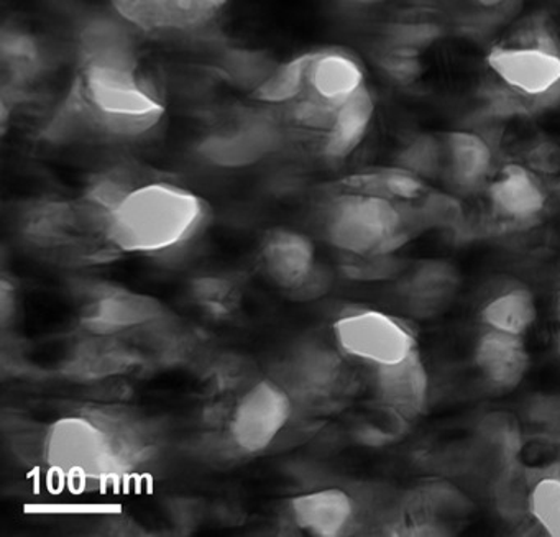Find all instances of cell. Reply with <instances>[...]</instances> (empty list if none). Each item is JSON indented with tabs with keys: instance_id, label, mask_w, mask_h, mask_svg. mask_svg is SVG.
<instances>
[{
	"instance_id": "obj_20",
	"label": "cell",
	"mask_w": 560,
	"mask_h": 537,
	"mask_svg": "<svg viewBox=\"0 0 560 537\" xmlns=\"http://www.w3.org/2000/svg\"><path fill=\"white\" fill-rule=\"evenodd\" d=\"M342 188L370 192V195L383 196L395 201H408L421 195L422 183L415 173L399 168L352 176L343 182Z\"/></svg>"
},
{
	"instance_id": "obj_22",
	"label": "cell",
	"mask_w": 560,
	"mask_h": 537,
	"mask_svg": "<svg viewBox=\"0 0 560 537\" xmlns=\"http://www.w3.org/2000/svg\"><path fill=\"white\" fill-rule=\"evenodd\" d=\"M405 170L415 175H432L442 170V147L428 140L412 143L405 153Z\"/></svg>"
},
{
	"instance_id": "obj_13",
	"label": "cell",
	"mask_w": 560,
	"mask_h": 537,
	"mask_svg": "<svg viewBox=\"0 0 560 537\" xmlns=\"http://www.w3.org/2000/svg\"><path fill=\"white\" fill-rule=\"evenodd\" d=\"M357 513L355 500L340 488L310 491L290 501L291 523L311 536H346L355 526Z\"/></svg>"
},
{
	"instance_id": "obj_11",
	"label": "cell",
	"mask_w": 560,
	"mask_h": 537,
	"mask_svg": "<svg viewBox=\"0 0 560 537\" xmlns=\"http://www.w3.org/2000/svg\"><path fill=\"white\" fill-rule=\"evenodd\" d=\"M163 317L165 310L155 297L114 288L103 291L91 303L84 324L96 336H114L160 323Z\"/></svg>"
},
{
	"instance_id": "obj_10",
	"label": "cell",
	"mask_w": 560,
	"mask_h": 537,
	"mask_svg": "<svg viewBox=\"0 0 560 537\" xmlns=\"http://www.w3.org/2000/svg\"><path fill=\"white\" fill-rule=\"evenodd\" d=\"M260 265L277 287L306 290L316 277V252L306 235L290 229H275L261 244Z\"/></svg>"
},
{
	"instance_id": "obj_19",
	"label": "cell",
	"mask_w": 560,
	"mask_h": 537,
	"mask_svg": "<svg viewBox=\"0 0 560 537\" xmlns=\"http://www.w3.org/2000/svg\"><path fill=\"white\" fill-rule=\"evenodd\" d=\"M290 378L301 392H323L336 383L340 362L336 353L319 346H307L294 353L290 362Z\"/></svg>"
},
{
	"instance_id": "obj_3",
	"label": "cell",
	"mask_w": 560,
	"mask_h": 537,
	"mask_svg": "<svg viewBox=\"0 0 560 537\" xmlns=\"http://www.w3.org/2000/svg\"><path fill=\"white\" fill-rule=\"evenodd\" d=\"M317 222L330 247L355 257L389 254L401 247L416 227L424 224L419 209L350 189L330 196L320 206Z\"/></svg>"
},
{
	"instance_id": "obj_16",
	"label": "cell",
	"mask_w": 560,
	"mask_h": 537,
	"mask_svg": "<svg viewBox=\"0 0 560 537\" xmlns=\"http://www.w3.org/2000/svg\"><path fill=\"white\" fill-rule=\"evenodd\" d=\"M490 145L474 132L448 133L442 147V168L448 182L458 191H477L491 172Z\"/></svg>"
},
{
	"instance_id": "obj_8",
	"label": "cell",
	"mask_w": 560,
	"mask_h": 537,
	"mask_svg": "<svg viewBox=\"0 0 560 537\" xmlns=\"http://www.w3.org/2000/svg\"><path fill=\"white\" fill-rule=\"evenodd\" d=\"M291 399L278 382H257L238 398L229 422L232 444L242 454H258L273 444L290 421Z\"/></svg>"
},
{
	"instance_id": "obj_23",
	"label": "cell",
	"mask_w": 560,
	"mask_h": 537,
	"mask_svg": "<svg viewBox=\"0 0 560 537\" xmlns=\"http://www.w3.org/2000/svg\"><path fill=\"white\" fill-rule=\"evenodd\" d=\"M0 313H2V324L4 326L15 313L14 287L5 278L2 280V291H0Z\"/></svg>"
},
{
	"instance_id": "obj_24",
	"label": "cell",
	"mask_w": 560,
	"mask_h": 537,
	"mask_svg": "<svg viewBox=\"0 0 560 537\" xmlns=\"http://www.w3.org/2000/svg\"><path fill=\"white\" fill-rule=\"evenodd\" d=\"M553 311H556V327H557V350L560 353V291L556 296V304H553Z\"/></svg>"
},
{
	"instance_id": "obj_5",
	"label": "cell",
	"mask_w": 560,
	"mask_h": 537,
	"mask_svg": "<svg viewBox=\"0 0 560 537\" xmlns=\"http://www.w3.org/2000/svg\"><path fill=\"white\" fill-rule=\"evenodd\" d=\"M491 71L521 96L547 104L560 97V50L546 31L501 45L488 55Z\"/></svg>"
},
{
	"instance_id": "obj_7",
	"label": "cell",
	"mask_w": 560,
	"mask_h": 537,
	"mask_svg": "<svg viewBox=\"0 0 560 537\" xmlns=\"http://www.w3.org/2000/svg\"><path fill=\"white\" fill-rule=\"evenodd\" d=\"M334 336L346 355L375 369L401 362L416 352L411 330L395 317L378 311L342 314L334 324Z\"/></svg>"
},
{
	"instance_id": "obj_9",
	"label": "cell",
	"mask_w": 560,
	"mask_h": 537,
	"mask_svg": "<svg viewBox=\"0 0 560 537\" xmlns=\"http://www.w3.org/2000/svg\"><path fill=\"white\" fill-rule=\"evenodd\" d=\"M231 0H113L117 14L152 35H191L211 27Z\"/></svg>"
},
{
	"instance_id": "obj_17",
	"label": "cell",
	"mask_w": 560,
	"mask_h": 537,
	"mask_svg": "<svg viewBox=\"0 0 560 537\" xmlns=\"http://www.w3.org/2000/svg\"><path fill=\"white\" fill-rule=\"evenodd\" d=\"M375 116V101L369 86L347 101L337 110L332 127L320 140L319 155L329 162H340L352 155L369 133Z\"/></svg>"
},
{
	"instance_id": "obj_4",
	"label": "cell",
	"mask_w": 560,
	"mask_h": 537,
	"mask_svg": "<svg viewBox=\"0 0 560 537\" xmlns=\"http://www.w3.org/2000/svg\"><path fill=\"white\" fill-rule=\"evenodd\" d=\"M137 437L119 419L73 416L47 431L45 460L74 483L103 480L137 455Z\"/></svg>"
},
{
	"instance_id": "obj_14",
	"label": "cell",
	"mask_w": 560,
	"mask_h": 537,
	"mask_svg": "<svg viewBox=\"0 0 560 537\" xmlns=\"http://www.w3.org/2000/svg\"><path fill=\"white\" fill-rule=\"evenodd\" d=\"M375 386L383 405L399 418H418L429 395V376L418 350L401 362L378 366Z\"/></svg>"
},
{
	"instance_id": "obj_6",
	"label": "cell",
	"mask_w": 560,
	"mask_h": 537,
	"mask_svg": "<svg viewBox=\"0 0 560 537\" xmlns=\"http://www.w3.org/2000/svg\"><path fill=\"white\" fill-rule=\"evenodd\" d=\"M288 133L273 107L237 114L199 143V155L221 168H242L277 152Z\"/></svg>"
},
{
	"instance_id": "obj_25",
	"label": "cell",
	"mask_w": 560,
	"mask_h": 537,
	"mask_svg": "<svg viewBox=\"0 0 560 537\" xmlns=\"http://www.w3.org/2000/svg\"><path fill=\"white\" fill-rule=\"evenodd\" d=\"M477 2L485 5V8H494V5H500L504 0H477Z\"/></svg>"
},
{
	"instance_id": "obj_21",
	"label": "cell",
	"mask_w": 560,
	"mask_h": 537,
	"mask_svg": "<svg viewBox=\"0 0 560 537\" xmlns=\"http://www.w3.org/2000/svg\"><path fill=\"white\" fill-rule=\"evenodd\" d=\"M527 510L546 534L560 537V477L537 481L527 494Z\"/></svg>"
},
{
	"instance_id": "obj_15",
	"label": "cell",
	"mask_w": 560,
	"mask_h": 537,
	"mask_svg": "<svg viewBox=\"0 0 560 537\" xmlns=\"http://www.w3.org/2000/svg\"><path fill=\"white\" fill-rule=\"evenodd\" d=\"M491 209L504 221L527 224L546 209V191L539 179L520 165H510L488 189Z\"/></svg>"
},
{
	"instance_id": "obj_2",
	"label": "cell",
	"mask_w": 560,
	"mask_h": 537,
	"mask_svg": "<svg viewBox=\"0 0 560 537\" xmlns=\"http://www.w3.org/2000/svg\"><path fill=\"white\" fill-rule=\"evenodd\" d=\"M208 221V205L189 189L136 182L110 211L106 238L116 252L168 254L195 241Z\"/></svg>"
},
{
	"instance_id": "obj_18",
	"label": "cell",
	"mask_w": 560,
	"mask_h": 537,
	"mask_svg": "<svg viewBox=\"0 0 560 537\" xmlns=\"http://www.w3.org/2000/svg\"><path fill=\"white\" fill-rule=\"evenodd\" d=\"M537 317L536 300L527 288H513L485 304L480 313L487 329L501 330L524 337Z\"/></svg>"
},
{
	"instance_id": "obj_1",
	"label": "cell",
	"mask_w": 560,
	"mask_h": 537,
	"mask_svg": "<svg viewBox=\"0 0 560 537\" xmlns=\"http://www.w3.org/2000/svg\"><path fill=\"white\" fill-rule=\"evenodd\" d=\"M165 113L155 84L140 71L132 45L119 32L93 28L84 35L80 70L45 136L132 142L150 136Z\"/></svg>"
},
{
	"instance_id": "obj_12",
	"label": "cell",
	"mask_w": 560,
	"mask_h": 537,
	"mask_svg": "<svg viewBox=\"0 0 560 537\" xmlns=\"http://www.w3.org/2000/svg\"><path fill=\"white\" fill-rule=\"evenodd\" d=\"M474 362L481 380L493 392L516 388L530 365L529 352L523 337L501 330L485 329L474 349Z\"/></svg>"
}]
</instances>
